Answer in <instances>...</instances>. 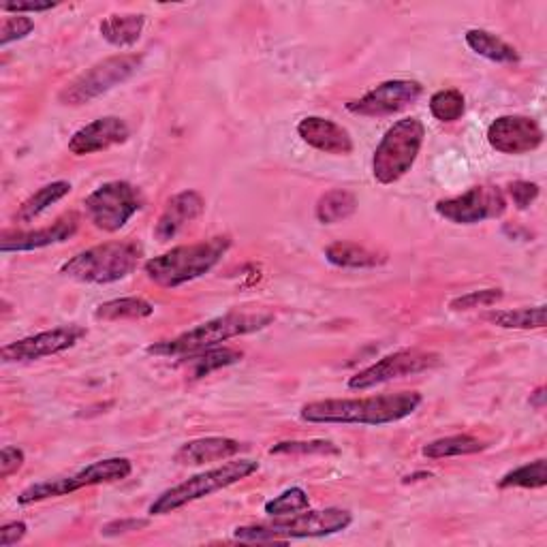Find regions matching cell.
<instances>
[{"label":"cell","mask_w":547,"mask_h":547,"mask_svg":"<svg viewBox=\"0 0 547 547\" xmlns=\"http://www.w3.org/2000/svg\"><path fill=\"white\" fill-rule=\"evenodd\" d=\"M257 471H259V462H255V460L227 462L223 466L212 468V471L199 473L191 479L178 483V486L165 490L161 496L154 498V503L150 505L148 513L150 515H169L184 505L195 503V500H201V498L221 492Z\"/></svg>","instance_id":"cell-7"},{"label":"cell","mask_w":547,"mask_h":547,"mask_svg":"<svg viewBox=\"0 0 547 547\" xmlns=\"http://www.w3.org/2000/svg\"><path fill=\"white\" fill-rule=\"evenodd\" d=\"M424 95V86L415 80H389L366 92L364 97L347 103V109L355 116L385 118L398 114Z\"/></svg>","instance_id":"cell-14"},{"label":"cell","mask_w":547,"mask_h":547,"mask_svg":"<svg viewBox=\"0 0 547 547\" xmlns=\"http://www.w3.org/2000/svg\"><path fill=\"white\" fill-rule=\"evenodd\" d=\"M154 312V306L144 298H120L105 302L95 310L99 321H127V319H146Z\"/></svg>","instance_id":"cell-29"},{"label":"cell","mask_w":547,"mask_h":547,"mask_svg":"<svg viewBox=\"0 0 547 547\" xmlns=\"http://www.w3.org/2000/svg\"><path fill=\"white\" fill-rule=\"evenodd\" d=\"M434 208L436 214L453 225H477L503 216L507 210V197L498 186L481 184L458 197L441 199Z\"/></svg>","instance_id":"cell-11"},{"label":"cell","mask_w":547,"mask_h":547,"mask_svg":"<svg viewBox=\"0 0 547 547\" xmlns=\"http://www.w3.org/2000/svg\"><path fill=\"white\" fill-rule=\"evenodd\" d=\"M56 3H3L0 9L7 13H15V15H24L28 13H41V11H50L54 9Z\"/></svg>","instance_id":"cell-40"},{"label":"cell","mask_w":547,"mask_h":547,"mask_svg":"<svg viewBox=\"0 0 547 547\" xmlns=\"http://www.w3.org/2000/svg\"><path fill=\"white\" fill-rule=\"evenodd\" d=\"M488 144L500 154H530L543 144V129L535 118L500 116L488 127Z\"/></svg>","instance_id":"cell-15"},{"label":"cell","mask_w":547,"mask_h":547,"mask_svg":"<svg viewBox=\"0 0 547 547\" xmlns=\"http://www.w3.org/2000/svg\"><path fill=\"white\" fill-rule=\"evenodd\" d=\"M466 101L464 95L456 88H447L434 92L430 99V114L441 122H456L464 116Z\"/></svg>","instance_id":"cell-31"},{"label":"cell","mask_w":547,"mask_h":547,"mask_svg":"<svg viewBox=\"0 0 547 547\" xmlns=\"http://www.w3.org/2000/svg\"><path fill=\"white\" fill-rule=\"evenodd\" d=\"M148 526V520H116V522H109L107 526L101 528V533L105 537H118V535H127V533H133V530H142Z\"/></svg>","instance_id":"cell-38"},{"label":"cell","mask_w":547,"mask_h":547,"mask_svg":"<svg viewBox=\"0 0 547 547\" xmlns=\"http://www.w3.org/2000/svg\"><path fill=\"white\" fill-rule=\"evenodd\" d=\"M131 473H133V464L127 458L99 460V462L88 464L86 468H82V471H77L73 475L33 483V486H28L26 490L20 492L18 503L33 505V503H41V500H48V498L73 494L82 488L101 486V483L124 481L127 477H131Z\"/></svg>","instance_id":"cell-9"},{"label":"cell","mask_w":547,"mask_h":547,"mask_svg":"<svg viewBox=\"0 0 547 547\" xmlns=\"http://www.w3.org/2000/svg\"><path fill=\"white\" fill-rule=\"evenodd\" d=\"M270 453L274 456H338L340 449L332 441H283L276 443Z\"/></svg>","instance_id":"cell-33"},{"label":"cell","mask_w":547,"mask_h":547,"mask_svg":"<svg viewBox=\"0 0 547 547\" xmlns=\"http://www.w3.org/2000/svg\"><path fill=\"white\" fill-rule=\"evenodd\" d=\"M77 229H80V216L69 212L60 216L50 227L37 231H3V236H0V250L3 253H26V250L48 248L67 242L75 236Z\"/></svg>","instance_id":"cell-16"},{"label":"cell","mask_w":547,"mask_h":547,"mask_svg":"<svg viewBox=\"0 0 547 547\" xmlns=\"http://www.w3.org/2000/svg\"><path fill=\"white\" fill-rule=\"evenodd\" d=\"M488 445L475 439L471 434H456V436H445V439H436L428 443L421 453L430 460H443V458H458V456H473Z\"/></svg>","instance_id":"cell-26"},{"label":"cell","mask_w":547,"mask_h":547,"mask_svg":"<svg viewBox=\"0 0 547 547\" xmlns=\"http://www.w3.org/2000/svg\"><path fill=\"white\" fill-rule=\"evenodd\" d=\"M426 127L419 118H402L389 127L372 156V174L381 184H394L409 174L424 146Z\"/></svg>","instance_id":"cell-6"},{"label":"cell","mask_w":547,"mask_h":547,"mask_svg":"<svg viewBox=\"0 0 547 547\" xmlns=\"http://www.w3.org/2000/svg\"><path fill=\"white\" fill-rule=\"evenodd\" d=\"M246 449H248L246 443L227 439V436H206V439H195V441L184 443L176 451L174 460L180 466H201L208 462L231 460L233 456H238V453Z\"/></svg>","instance_id":"cell-20"},{"label":"cell","mask_w":547,"mask_h":547,"mask_svg":"<svg viewBox=\"0 0 547 547\" xmlns=\"http://www.w3.org/2000/svg\"><path fill=\"white\" fill-rule=\"evenodd\" d=\"M486 319L505 330H543L545 327V306L535 308H513V310H492Z\"/></svg>","instance_id":"cell-27"},{"label":"cell","mask_w":547,"mask_h":547,"mask_svg":"<svg viewBox=\"0 0 547 547\" xmlns=\"http://www.w3.org/2000/svg\"><path fill=\"white\" fill-rule=\"evenodd\" d=\"M86 334L88 330L82 325H60L54 327V330L11 342V345L3 347V351H0V357H3L5 364L37 362V359L50 357L75 347Z\"/></svg>","instance_id":"cell-13"},{"label":"cell","mask_w":547,"mask_h":547,"mask_svg":"<svg viewBox=\"0 0 547 547\" xmlns=\"http://www.w3.org/2000/svg\"><path fill=\"white\" fill-rule=\"evenodd\" d=\"M325 259L336 268H351V270H366L377 268L387 261L385 255L374 253V250L359 246L355 242H334L325 248Z\"/></svg>","instance_id":"cell-22"},{"label":"cell","mask_w":547,"mask_h":547,"mask_svg":"<svg viewBox=\"0 0 547 547\" xmlns=\"http://www.w3.org/2000/svg\"><path fill=\"white\" fill-rule=\"evenodd\" d=\"M298 135L310 148L325 154L347 156L353 152L351 133L334 120H327L321 116H308L300 120Z\"/></svg>","instance_id":"cell-19"},{"label":"cell","mask_w":547,"mask_h":547,"mask_svg":"<svg viewBox=\"0 0 547 547\" xmlns=\"http://www.w3.org/2000/svg\"><path fill=\"white\" fill-rule=\"evenodd\" d=\"M355 210H357V197L351 191L334 189L319 197L315 216L323 225H336V223L347 221L349 216L355 214Z\"/></svg>","instance_id":"cell-25"},{"label":"cell","mask_w":547,"mask_h":547,"mask_svg":"<svg viewBox=\"0 0 547 547\" xmlns=\"http://www.w3.org/2000/svg\"><path fill=\"white\" fill-rule=\"evenodd\" d=\"M272 321L274 317L270 312H227V315L201 323L195 330L184 332L176 338L154 342L146 351L159 357L184 359L214 349L225 340L265 330Z\"/></svg>","instance_id":"cell-2"},{"label":"cell","mask_w":547,"mask_h":547,"mask_svg":"<svg viewBox=\"0 0 547 547\" xmlns=\"http://www.w3.org/2000/svg\"><path fill=\"white\" fill-rule=\"evenodd\" d=\"M421 404V394L398 392L370 398H332L302 406L300 417L308 424L342 426H387L413 415Z\"/></svg>","instance_id":"cell-1"},{"label":"cell","mask_w":547,"mask_h":547,"mask_svg":"<svg viewBox=\"0 0 547 547\" xmlns=\"http://www.w3.org/2000/svg\"><path fill=\"white\" fill-rule=\"evenodd\" d=\"M439 364H441L439 353L421 351V349L396 351L392 355H385L383 359H379L377 364H372L353 374V377L349 379V389H359V392H364V389H370V387L432 370Z\"/></svg>","instance_id":"cell-12"},{"label":"cell","mask_w":547,"mask_h":547,"mask_svg":"<svg viewBox=\"0 0 547 547\" xmlns=\"http://www.w3.org/2000/svg\"><path fill=\"white\" fill-rule=\"evenodd\" d=\"M507 193L513 199L515 208L528 210L539 197V184L528 182V180H515L507 186Z\"/></svg>","instance_id":"cell-36"},{"label":"cell","mask_w":547,"mask_h":547,"mask_svg":"<svg viewBox=\"0 0 547 547\" xmlns=\"http://www.w3.org/2000/svg\"><path fill=\"white\" fill-rule=\"evenodd\" d=\"M35 22L26 18V15H11V18H5L3 28H0V45H9L13 41H20L33 33Z\"/></svg>","instance_id":"cell-35"},{"label":"cell","mask_w":547,"mask_h":547,"mask_svg":"<svg viewBox=\"0 0 547 547\" xmlns=\"http://www.w3.org/2000/svg\"><path fill=\"white\" fill-rule=\"evenodd\" d=\"M242 357H244V353L238 351V349H231V347L218 349V347H214V349H208V351H203V353L184 357L182 362L186 366H191L193 379H201V377H208L210 372H214L218 368H227V366L238 364Z\"/></svg>","instance_id":"cell-28"},{"label":"cell","mask_w":547,"mask_h":547,"mask_svg":"<svg viewBox=\"0 0 547 547\" xmlns=\"http://www.w3.org/2000/svg\"><path fill=\"white\" fill-rule=\"evenodd\" d=\"M142 253V246L135 240L105 242L77 253L62 265L60 274L88 285L118 283V280L131 276L137 270Z\"/></svg>","instance_id":"cell-5"},{"label":"cell","mask_w":547,"mask_h":547,"mask_svg":"<svg viewBox=\"0 0 547 547\" xmlns=\"http://www.w3.org/2000/svg\"><path fill=\"white\" fill-rule=\"evenodd\" d=\"M142 56L137 54H118L109 56L97 65H92L82 75H77L73 82H69L60 90L58 101L69 107H80L90 101L103 97L105 92L114 90L116 86L129 82L131 77L142 67Z\"/></svg>","instance_id":"cell-8"},{"label":"cell","mask_w":547,"mask_h":547,"mask_svg":"<svg viewBox=\"0 0 547 547\" xmlns=\"http://www.w3.org/2000/svg\"><path fill=\"white\" fill-rule=\"evenodd\" d=\"M206 210V199L197 191H182L167 201L163 214L154 227V238L159 242L174 240L178 233L191 225Z\"/></svg>","instance_id":"cell-18"},{"label":"cell","mask_w":547,"mask_h":547,"mask_svg":"<svg viewBox=\"0 0 547 547\" xmlns=\"http://www.w3.org/2000/svg\"><path fill=\"white\" fill-rule=\"evenodd\" d=\"M464 39H466L468 48H471L475 54L488 58L492 62H500V65H513V62L520 60V54L513 48V45L488 33V30H481V28L466 30Z\"/></svg>","instance_id":"cell-23"},{"label":"cell","mask_w":547,"mask_h":547,"mask_svg":"<svg viewBox=\"0 0 547 547\" xmlns=\"http://www.w3.org/2000/svg\"><path fill=\"white\" fill-rule=\"evenodd\" d=\"M146 18L139 13H114L99 26L101 37L114 48H131L144 33Z\"/></svg>","instance_id":"cell-21"},{"label":"cell","mask_w":547,"mask_h":547,"mask_svg":"<svg viewBox=\"0 0 547 547\" xmlns=\"http://www.w3.org/2000/svg\"><path fill=\"white\" fill-rule=\"evenodd\" d=\"M310 509V498L302 488H289L280 496L268 500L263 511L270 515V518H285V515H295Z\"/></svg>","instance_id":"cell-32"},{"label":"cell","mask_w":547,"mask_h":547,"mask_svg":"<svg viewBox=\"0 0 547 547\" xmlns=\"http://www.w3.org/2000/svg\"><path fill=\"white\" fill-rule=\"evenodd\" d=\"M129 137L131 129L127 122L118 116H103L73 133V137L69 139V152L75 156L95 154L112 146L124 144Z\"/></svg>","instance_id":"cell-17"},{"label":"cell","mask_w":547,"mask_h":547,"mask_svg":"<svg viewBox=\"0 0 547 547\" xmlns=\"http://www.w3.org/2000/svg\"><path fill=\"white\" fill-rule=\"evenodd\" d=\"M69 193H71V184L65 182V180H58V182L41 186V189L30 195L22 203L20 210L15 212V221H18V223L35 221L39 214H43L45 210H48L50 206H54V203H58L60 199H65Z\"/></svg>","instance_id":"cell-24"},{"label":"cell","mask_w":547,"mask_h":547,"mask_svg":"<svg viewBox=\"0 0 547 547\" xmlns=\"http://www.w3.org/2000/svg\"><path fill=\"white\" fill-rule=\"evenodd\" d=\"M144 195L135 184L114 180L101 184L84 199V210L90 223L101 231L116 233L144 208Z\"/></svg>","instance_id":"cell-10"},{"label":"cell","mask_w":547,"mask_h":547,"mask_svg":"<svg viewBox=\"0 0 547 547\" xmlns=\"http://www.w3.org/2000/svg\"><path fill=\"white\" fill-rule=\"evenodd\" d=\"M28 533V526L24 522H9L0 528V547H11L20 543Z\"/></svg>","instance_id":"cell-39"},{"label":"cell","mask_w":547,"mask_h":547,"mask_svg":"<svg viewBox=\"0 0 547 547\" xmlns=\"http://www.w3.org/2000/svg\"><path fill=\"white\" fill-rule=\"evenodd\" d=\"M353 522V515L347 509H321V511H302L285 518H274L272 522H259L236 528V539L240 541H274L287 543L293 539H315L330 537L347 530Z\"/></svg>","instance_id":"cell-4"},{"label":"cell","mask_w":547,"mask_h":547,"mask_svg":"<svg viewBox=\"0 0 547 547\" xmlns=\"http://www.w3.org/2000/svg\"><path fill=\"white\" fill-rule=\"evenodd\" d=\"M26 456L20 447H3L0 451V479H9L13 473H18Z\"/></svg>","instance_id":"cell-37"},{"label":"cell","mask_w":547,"mask_h":547,"mask_svg":"<svg viewBox=\"0 0 547 547\" xmlns=\"http://www.w3.org/2000/svg\"><path fill=\"white\" fill-rule=\"evenodd\" d=\"M547 486V462L543 458L524 464L515 471L507 473L503 479L498 481V488H526V490H537Z\"/></svg>","instance_id":"cell-30"},{"label":"cell","mask_w":547,"mask_h":547,"mask_svg":"<svg viewBox=\"0 0 547 547\" xmlns=\"http://www.w3.org/2000/svg\"><path fill=\"white\" fill-rule=\"evenodd\" d=\"M503 289H481V291H471L466 295H460V298H453L449 302L451 310H473V308H486L494 306L496 302L503 300Z\"/></svg>","instance_id":"cell-34"},{"label":"cell","mask_w":547,"mask_h":547,"mask_svg":"<svg viewBox=\"0 0 547 547\" xmlns=\"http://www.w3.org/2000/svg\"><path fill=\"white\" fill-rule=\"evenodd\" d=\"M545 398H547L545 387H537L535 392L530 394V406H535L537 411H543L545 409Z\"/></svg>","instance_id":"cell-41"},{"label":"cell","mask_w":547,"mask_h":547,"mask_svg":"<svg viewBox=\"0 0 547 547\" xmlns=\"http://www.w3.org/2000/svg\"><path fill=\"white\" fill-rule=\"evenodd\" d=\"M231 248L229 236H216L197 244H184L152 257L144 263V272L154 285L178 289L195 278L206 276Z\"/></svg>","instance_id":"cell-3"}]
</instances>
